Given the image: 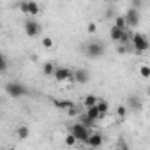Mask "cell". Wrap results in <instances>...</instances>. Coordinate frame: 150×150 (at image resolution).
I'll return each mask as SVG.
<instances>
[{
	"instance_id": "cell-21",
	"label": "cell",
	"mask_w": 150,
	"mask_h": 150,
	"mask_svg": "<svg viewBox=\"0 0 150 150\" xmlns=\"http://www.w3.org/2000/svg\"><path fill=\"white\" fill-rule=\"evenodd\" d=\"M113 27L125 28V18H124V16H117V18H115V25H113Z\"/></svg>"
},
{
	"instance_id": "cell-30",
	"label": "cell",
	"mask_w": 150,
	"mask_h": 150,
	"mask_svg": "<svg viewBox=\"0 0 150 150\" xmlns=\"http://www.w3.org/2000/svg\"><path fill=\"white\" fill-rule=\"evenodd\" d=\"M104 2H110L111 4V2H117V0H104Z\"/></svg>"
},
{
	"instance_id": "cell-8",
	"label": "cell",
	"mask_w": 150,
	"mask_h": 150,
	"mask_svg": "<svg viewBox=\"0 0 150 150\" xmlns=\"http://www.w3.org/2000/svg\"><path fill=\"white\" fill-rule=\"evenodd\" d=\"M25 32L28 37H37L41 34V25L35 20H27L25 21Z\"/></svg>"
},
{
	"instance_id": "cell-22",
	"label": "cell",
	"mask_w": 150,
	"mask_h": 150,
	"mask_svg": "<svg viewBox=\"0 0 150 150\" xmlns=\"http://www.w3.org/2000/svg\"><path fill=\"white\" fill-rule=\"evenodd\" d=\"M139 74H141L143 78H148V76H150V67H148V65H143V67L139 69Z\"/></svg>"
},
{
	"instance_id": "cell-5",
	"label": "cell",
	"mask_w": 150,
	"mask_h": 150,
	"mask_svg": "<svg viewBox=\"0 0 150 150\" xmlns=\"http://www.w3.org/2000/svg\"><path fill=\"white\" fill-rule=\"evenodd\" d=\"M110 37H111L113 41H117V42H122V44H125V42L131 39V34H129L125 28H118V27H113V28L110 30Z\"/></svg>"
},
{
	"instance_id": "cell-1",
	"label": "cell",
	"mask_w": 150,
	"mask_h": 150,
	"mask_svg": "<svg viewBox=\"0 0 150 150\" xmlns=\"http://www.w3.org/2000/svg\"><path fill=\"white\" fill-rule=\"evenodd\" d=\"M83 51H85V55L88 58H99V57L104 55V44L101 41H97V39H92V41H88L85 44Z\"/></svg>"
},
{
	"instance_id": "cell-25",
	"label": "cell",
	"mask_w": 150,
	"mask_h": 150,
	"mask_svg": "<svg viewBox=\"0 0 150 150\" xmlns=\"http://www.w3.org/2000/svg\"><path fill=\"white\" fill-rule=\"evenodd\" d=\"M125 113H127V108H125V106H118V110H117V115L124 118V117H125Z\"/></svg>"
},
{
	"instance_id": "cell-2",
	"label": "cell",
	"mask_w": 150,
	"mask_h": 150,
	"mask_svg": "<svg viewBox=\"0 0 150 150\" xmlns=\"http://www.w3.org/2000/svg\"><path fill=\"white\" fill-rule=\"evenodd\" d=\"M6 92H7L13 99H20V97H23V96H27V94H28V88H27L23 83L9 81V83L6 85Z\"/></svg>"
},
{
	"instance_id": "cell-24",
	"label": "cell",
	"mask_w": 150,
	"mask_h": 150,
	"mask_svg": "<svg viewBox=\"0 0 150 150\" xmlns=\"http://www.w3.org/2000/svg\"><path fill=\"white\" fill-rule=\"evenodd\" d=\"M42 46H44V48H51V46H53L51 37H44V39H42Z\"/></svg>"
},
{
	"instance_id": "cell-10",
	"label": "cell",
	"mask_w": 150,
	"mask_h": 150,
	"mask_svg": "<svg viewBox=\"0 0 150 150\" xmlns=\"http://www.w3.org/2000/svg\"><path fill=\"white\" fill-rule=\"evenodd\" d=\"M125 18V25H131V27H138V23H139V13H138V9H129L127 11V14L124 16Z\"/></svg>"
},
{
	"instance_id": "cell-17",
	"label": "cell",
	"mask_w": 150,
	"mask_h": 150,
	"mask_svg": "<svg viewBox=\"0 0 150 150\" xmlns=\"http://www.w3.org/2000/svg\"><path fill=\"white\" fill-rule=\"evenodd\" d=\"M96 106H97V110H99V113H101L103 117H104V115L108 113V110H110V106H108V103H106V101H97V104H96Z\"/></svg>"
},
{
	"instance_id": "cell-9",
	"label": "cell",
	"mask_w": 150,
	"mask_h": 150,
	"mask_svg": "<svg viewBox=\"0 0 150 150\" xmlns=\"http://www.w3.org/2000/svg\"><path fill=\"white\" fill-rule=\"evenodd\" d=\"M71 80H72V81H78V83H81V85H85V83H88V80H90V72H88L87 69H78L76 72L72 74Z\"/></svg>"
},
{
	"instance_id": "cell-4",
	"label": "cell",
	"mask_w": 150,
	"mask_h": 150,
	"mask_svg": "<svg viewBox=\"0 0 150 150\" xmlns=\"http://www.w3.org/2000/svg\"><path fill=\"white\" fill-rule=\"evenodd\" d=\"M131 41H132L136 53H145L148 50V39L145 34H134V35H131Z\"/></svg>"
},
{
	"instance_id": "cell-19",
	"label": "cell",
	"mask_w": 150,
	"mask_h": 150,
	"mask_svg": "<svg viewBox=\"0 0 150 150\" xmlns=\"http://www.w3.org/2000/svg\"><path fill=\"white\" fill-rule=\"evenodd\" d=\"M53 71H55V64H51V62H46V64L42 65V72L46 74V76H51V74H53Z\"/></svg>"
},
{
	"instance_id": "cell-27",
	"label": "cell",
	"mask_w": 150,
	"mask_h": 150,
	"mask_svg": "<svg viewBox=\"0 0 150 150\" xmlns=\"http://www.w3.org/2000/svg\"><path fill=\"white\" fill-rule=\"evenodd\" d=\"M132 4H134V9H138L141 6V0H132Z\"/></svg>"
},
{
	"instance_id": "cell-13",
	"label": "cell",
	"mask_w": 150,
	"mask_h": 150,
	"mask_svg": "<svg viewBox=\"0 0 150 150\" xmlns=\"http://www.w3.org/2000/svg\"><path fill=\"white\" fill-rule=\"evenodd\" d=\"M78 122H80V124H83V125H85V127H88V129H92V127L96 125V120H94V118H90L87 113H85V115H78Z\"/></svg>"
},
{
	"instance_id": "cell-28",
	"label": "cell",
	"mask_w": 150,
	"mask_h": 150,
	"mask_svg": "<svg viewBox=\"0 0 150 150\" xmlns=\"http://www.w3.org/2000/svg\"><path fill=\"white\" fill-rule=\"evenodd\" d=\"M111 16H113V9H108L106 11V18H111Z\"/></svg>"
},
{
	"instance_id": "cell-20",
	"label": "cell",
	"mask_w": 150,
	"mask_h": 150,
	"mask_svg": "<svg viewBox=\"0 0 150 150\" xmlns=\"http://www.w3.org/2000/svg\"><path fill=\"white\" fill-rule=\"evenodd\" d=\"M16 134H18V138H20V139H25V138H28V127H25V125L18 127Z\"/></svg>"
},
{
	"instance_id": "cell-3",
	"label": "cell",
	"mask_w": 150,
	"mask_h": 150,
	"mask_svg": "<svg viewBox=\"0 0 150 150\" xmlns=\"http://www.w3.org/2000/svg\"><path fill=\"white\" fill-rule=\"evenodd\" d=\"M71 134L76 138V141H87V138H88V134H90V129L88 127H85L83 124H80V122H76L72 127H71Z\"/></svg>"
},
{
	"instance_id": "cell-12",
	"label": "cell",
	"mask_w": 150,
	"mask_h": 150,
	"mask_svg": "<svg viewBox=\"0 0 150 150\" xmlns=\"http://www.w3.org/2000/svg\"><path fill=\"white\" fill-rule=\"evenodd\" d=\"M127 108H131V110H134V111H139V110L143 108L141 97H139V96H129V99H127Z\"/></svg>"
},
{
	"instance_id": "cell-29",
	"label": "cell",
	"mask_w": 150,
	"mask_h": 150,
	"mask_svg": "<svg viewBox=\"0 0 150 150\" xmlns=\"http://www.w3.org/2000/svg\"><path fill=\"white\" fill-rule=\"evenodd\" d=\"M125 51H127V50H125V46H118V53H120V55H122V53H125Z\"/></svg>"
},
{
	"instance_id": "cell-23",
	"label": "cell",
	"mask_w": 150,
	"mask_h": 150,
	"mask_svg": "<svg viewBox=\"0 0 150 150\" xmlns=\"http://www.w3.org/2000/svg\"><path fill=\"white\" fill-rule=\"evenodd\" d=\"M65 145H69V146H72V145H76V138H74L72 134L65 136Z\"/></svg>"
},
{
	"instance_id": "cell-6",
	"label": "cell",
	"mask_w": 150,
	"mask_h": 150,
	"mask_svg": "<svg viewBox=\"0 0 150 150\" xmlns=\"http://www.w3.org/2000/svg\"><path fill=\"white\" fill-rule=\"evenodd\" d=\"M20 9L25 14H30V16H37L39 14V4L34 2V0H23V2L20 4Z\"/></svg>"
},
{
	"instance_id": "cell-7",
	"label": "cell",
	"mask_w": 150,
	"mask_h": 150,
	"mask_svg": "<svg viewBox=\"0 0 150 150\" xmlns=\"http://www.w3.org/2000/svg\"><path fill=\"white\" fill-rule=\"evenodd\" d=\"M51 76L57 80V81H71V78H72V72L67 69V67H55V71H53V74Z\"/></svg>"
},
{
	"instance_id": "cell-16",
	"label": "cell",
	"mask_w": 150,
	"mask_h": 150,
	"mask_svg": "<svg viewBox=\"0 0 150 150\" xmlns=\"http://www.w3.org/2000/svg\"><path fill=\"white\" fill-rule=\"evenodd\" d=\"M53 104L60 110H69L71 106H74V103H71V101H53Z\"/></svg>"
},
{
	"instance_id": "cell-14",
	"label": "cell",
	"mask_w": 150,
	"mask_h": 150,
	"mask_svg": "<svg viewBox=\"0 0 150 150\" xmlns=\"http://www.w3.org/2000/svg\"><path fill=\"white\" fill-rule=\"evenodd\" d=\"M87 115H88L90 118H94V120H99V118H103V115L99 113V110H97V106H96V104L87 108Z\"/></svg>"
},
{
	"instance_id": "cell-11",
	"label": "cell",
	"mask_w": 150,
	"mask_h": 150,
	"mask_svg": "<svg viewBox=\"0 0 150 150\" xmlns=\"http://www.w3.org/2000/svg\"><path fill=\"white\" fill-rule=\"evenodd\" d=\"M85 143H87L88 146H92V148H99V146L103 145V134H101V132H90Z\"/></svg>"
},
{
	"instance_id": "cell-18",
	"label": "cell",
	"mask_w": 150,
	"mask_h": 150,
	"mask_svg": "<svg viewBox=\"0 0 150 150\" xmlns=\"http://www.w3.org/2000/svg\"><path fill=\"white\" fill-rule=\"evenodd\" d=\"M97 101H99V99H97L94 94H90V96H87V97L83 99V104L88 108V106H94V104H97Z\"/></svg>"
},
{
	"instance_id": "cell-26",
	"label": "cell",
	"mask_w": 150,
	"mask_h": 150,
	"mask_svg": "<svg viewBox=\"0 0 150 150\" xmlns=\"http://www.w3.org/2000/svg\"><path fill=\"white\" fill-rule=\"evenodd\" d=\"M87 30H88V34H96V30H97V27H96V23H88V27H87Z\"/></svg>"
},
{
	"instance_id": "cell-15",
	"label": "cell",
	"mask_w": 150,
	"mask_h": 150,
	"mask_svg": "<svg viewBox=\"0 0 150 150\" xmlns=\"http://www.w3.org/2000/svg\"><path fill=\"white\" fill-rule=\"evenodd\" d=\"M9 69V60L4 53H0V72H6Z\"/></svg>"
}]
</instances>
